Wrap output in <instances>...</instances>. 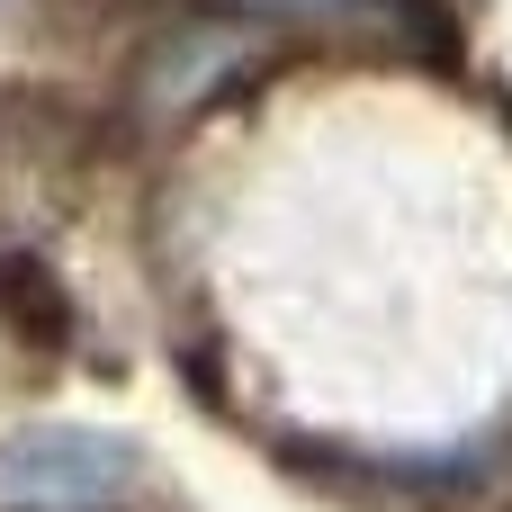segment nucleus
<instances>
[{"label":"nucleus","instance_id":"nucleus-1","mask_svg":"<svg viewBox=\"0 0 512 512\" xmlns=\"http://www.w3.org/2000/svg\"><path fill=\"white\" fill-rule=\"evenodd\" d=\"M135 459L108 432H18L0 441V512H108Z\"/></svg>","mask_w":512,"mask_h":512}]
</instances>
